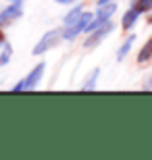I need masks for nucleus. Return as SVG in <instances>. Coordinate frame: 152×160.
Instances as JSON below:
<instances>
[{
    "label": "nucleus",
    "instance_id": "obj_13",
    "mask_svg": "<svg viewBox=\"0 0 152 160\" xmlns=\"http://www.w3.org/2000/svg\"><path fill=\"white\" fill-rule=\"evenodd\" d=\"M131 6L140 11V15L152 12V0H131Z\"/></svg>",
    "mask_w": 152,
    "mask_h": 160
},
{
    "label": "nucleus",
    "instance_id": "obj_9",
    "mask_svg": "<svg viewBox=\"0 0 152 160\" xmlns=\"http://www.w3.org/2000/svg\"><path fill=\"white\" fill-rule=\"evenodd\" d=\"M134 44H135V33H131V36H127L125 40H123V44L119 46V50H117V62H123V60L127 58V54L131 52Z\"/></svg>",
    "mask_w": 152,
    "mask_h": 160
},
{
    "label": "nucleus",
    "instance_id": "obj_14",
    "mask_svg": "<svg viewBox=\"0 0 152 160\" xmlns=\"http://www.w3.org/2000/svg\"><path fill=\"white\" fill-rule=\"evenodd\" d=\"M56 4H63V6H69V4H75L77 0H54Z\"/></svg>",
    "mask_w": 152,
    "mask_h": 160
},
{
    "label": "nucleus",
    "instance_id": "obj_17",
    "mask_svg": "<svg viewBox=\"0 0 152 160\" xmlns=\"http://www.w3.org/2000/svg\"><path fill=\"white\" fill-rule=\"evenodd\" d=\"M2 44H4V36H2V31H0V48H2Z\"/></svg>",
    "mask_w": 152,
    "mask_h": 160
},
{
    "label": "nucleus",
    "instance_id": "obj_16",
    "mask_svg": "<svg viewBox=\"0 0 152 160\" xmlns=\"http://www.w3.org/2000/svg\"><path fill=\"white\" fill-rule=\"evenodd\" d=\"M106 2H119V0H96V4H106Z\"/></svg>",
    "mask_w": 152,
    "mask_h": 160
},
{
    "label": "nucleus",
    "instance_id": "obj_15",
    "mask_svg": "<svg viewBox=\"0 0 152 160\" xmlns=\"http://www.w3.org/2000/svg\"><path fill=\"white\" fill-rule=\"evenodd\" d=\"M142 88H144V89H152V75H150V77H148L144 83H142Z\"/></svg>",
    "mask_w": 152,
    "mask_h": 160
},
{
    "label": "nucleus",
    "instance_id": "obj_11",
    "mask_svg": "<svg viewBox=\"0 0 152 160\" xmlns=\"http://www.w3.org/2000/svg\"><path fill=\"white\" fill-rule=\"evenodd\" d=\"M11 58H13V46L8 44V42H4V44H2V48H0V69L8 65V62H11Z\"/></svg>",
    "mask_w": 152,
    "mask_h": 160
},
{
    "label": "nucleus",
    "instance_id": "obj_19",
    "mask_svg": "<svg viewBox=\"0 0 152 160\" xmlns=\"http://www.w3.org/2000/svg\"><path fill=\"white\" fill-rule=\"evenodd\" d=\"M8 2H13V0H8Z\"/></svg>",
    "mask_w": 152,
    "mask_h": 160
},
{
    "label": "nucleus",
    "instance_id": "obj_8",
    "mask_svg": "<svg viewBox=\"0 0 152 160\" xmlns=\"http://www.w3.org/2000/svg\"><path fill=\"white\" fill-rule=\"evenodd\" d=\"M98 79H100V67H94L92 71L86 75V79L81 81V89L83 92H92L98 88Z\"/></svg>",
    "mask_w": 152,
    "mask_h": 160
},
{
    "label": "nucleus",
    "instance_id": "obj_18",
    "mask_svg": "<svg viewBox=\"0 0 152 160\" xmlns=\"http://www.w3.org/2000/svg\"><path fill=\"white\" fill-rule=\"evenodd\" d=\"M148 25H152V12H148Z\"/></svg>",
    "mask_w": 152,
    "mask_h": 160
},
{
    "label": "nucleus",
    "instance_id": "obj_10",
    "mask_svg": "<svg viewBox=\"0 0 152 160\" xmlns=\"http://www.w3.org/2000/svg\"><path fill=\"white\" fill-rule=\"evenodd\" d=\"M152 60V36L146 40V44L140 48V52H138V65H146Z\"/></svg>",
    "mask_w": 152,
    "mask_h": 160
},
{
    "label": "nucleus",
    "instance_id": "obj_4",
    "mask_svg": "<svg viewBox=\"0 0 152 160\" xmlns=\"http://www.w3.org/2000/svg\"><path fill=\"white\" fill-rule=\"evenodd\" d=\"M113 29H115V23H113V21H106V23L98 25L96 29H92L90 33H86V42H83L86 50H92V48L100 46V44L113 33Z\"/></svg>",
    "mask_w": 152,
    "mask_h": 160
},
{
    "label": "nucleus",
    "instance_id": "obj_5",
    "mask_svg": "<svg viewBox=\"0 0 152 160\" xmlns=\"http://www.w3.org/2000/svg\"><path fill=\"white\" fill-rule=\"evenodd\" d=\"M23 17V0H13L8 6L0 8V29L8 27Z\"/></svg>",
    "mask_w": 152,
    "mask_h": 160
},
{
    "label": "nucleus",
    "instance_id": "obj_12",
    "mask_svg": "<svg viewBox=\"0 0 152 160\" xmlns=\"http://www.w3.org/2000/svg\"><path fill=\"white\" fill-rule=\"evenodd\" d=\"M81 12H83V4H75V6H73V8H71V11H69V12H67V15L63 17V25L73 23V21H75V19L79 17Z\"/></svg>",
    "mask_w": 152,
    "mask_h": 160
},
{
    "label": "nucleus",
    "instance_id": "obj_3",
    "mask_svg": "<svg viewBox=\"0 0 152 160\" xmlns=\"http://www.w3.org/2000/svg\"><path fill=\"white\" fill-rule=\"evenodd\" d=\"M92 19H94V12H86V11H83L81 15L73 21V23L63 25L65 42H71V40H75V38H79L81 33H86L88 27H90V23H92Z\"/></svg>",
    "mask_w": 152,
    "mask_h": 160
},
{
    "label": "nucleus",
    "instance_id": "obj_2",
    "mask_svg": "<svg viewBox=\"0 0 152 160\" xmlns=\"http://www.w3.org/2000/svg\"><path fill=\"white\" fill-rule=\"evenodd\" d=\"M44 71H46V62H38V65H35L25 77L19 79L11 89H13V92H31V89H35L38 85H40L42 77H44Z\"/></svg>",
    "mask_w": 152,
    "mask_h": 160
},
{
    "label": "nucleus",
    "instance_id": "obj_7",
    "mask_svg": "<svg viewBox=\"0 0 152 160\" xmlns=\"http://www.w3.org/2000/svg\"><path fill=\"white\" fill-rule=\"evenodd\" d=\"M140 17H142L140 11L134 8V6H129L127 11H125V15H123V19H121V27L125 31H131L135 27V23H138V19H140Z\"/></svg>",
    "mask_w": 152,
    "mask_h": 160
},
{
    "label": "nucleus",
    "instance_id": "obj_1",
    "mask_svg": "<svg viewBox=\"0 0 152 160\" xmlns=\"http://www.w3.org/2000/svg\"><path fill=\"white\" fill-rule=\"evenodd\" d=\"M65 42V36H63V27H54V29H48L44 36L38 40V44L34 46V56H42V54H46L48 50H52L56 48L59 44Z\"/></svg>",
    "mask_w": 152,
    "mask_h": 160
},
{
    "label": "nucleus",
    "instance_id": "obj_6",
    "mask_svg": "<svg viewBox=\"0 0 152 160\" xmlns=\"http://www.w3.org/2000/svg\"><path fill=\"white\" fill-rule=\"evenodd\" d=\"M115 12H117V2H106V4H98V8H96V12H94L92 23H90V27H88V31H86V33H90L92 29H96L98 25L106 23V21H113Z\"/></svg>",
    "mask_w": 152,
    "mask_h": 160
}]
</instances>
